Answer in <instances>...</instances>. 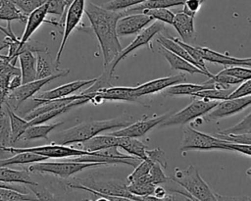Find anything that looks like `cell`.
Listing matches in <instances>:
<instances>
[{"instance_id": "obj_12", "label": "cell", "mask_w": 251, "mask_h": 201, "mask_svg": "<svg viewBox=\"0 0 251 201\" xmlns=\"http://www.w3.org/2000/svg\"><path fill=\"white\" fill-rule=\"evenodd\" d=\"M251 105V95L236 97V98H227L219 103L205 115L206 121H217L219 119L235 115L236 113L242 111Z\"/></svg>"}, {"instance_id": "obj_22", "label": "cell", "mask_w": 251, "mask_h": 201, "mask_svg": "<svg viewBox=\"0 0 251 201\" xmlns=\"http://www.w3.org/2000/svg\"><path fill=\"white\" fill-rule=\"evenodd\" d=\"M198 51L200 52L202 58L208 62L217 63L224 65L225 67L228 66H245V59L244 58H236L231 57L226 54L216 52L207 47H197Z\"/></svg>"}, {"instance_id": "obj_6", "label": "cell", "mask_w": 251, "mask_h": 201, "mask_svg": "<svg viewBox=\"0 0 251 201\" xmlns=\"http://www.w3.org/2000/svg\"><path fill=\"white\" fill-rule=\"evenodd\" d=\"M70 70H62L61 72H58L52 75H49L44 78H37L35 80L22 83L19 87L10 90L5 101V105L10 107L11 109L18 110L19 107L23 102L27 100L28 98L33 97L39 90L48 82L52 81L55 78H58L60 76L67 75L69 74Z\"/></svg>"}, {"instance_id": "obj_9", "label": "cell", "mask_w": 251, "mask_h": 201, "mask_svg": "<svg viewBox=\"0 0 251 201\" xmlns=\"http://www.w3.org/2000/svg\"><path fill=\"white\" fill-rule=\"evenodd\" d=\"M0 152L4 153H20V152H32L47 158H70V157H78L83 155H89L90 152L78 149L75 147H70L67 145H61L52 142L48 145L37 146V147H5L0 149Z\"/></svg>"}, {"instance_id": "obj_11", "label": "cell", "mask_w": 251, "mask_h": 201, "mask_svg": "<svg viewBox=\"0 0 251 201\" xmlns=\"http://www.w3.org/2000/svg\"><path fill=\"white\" fill-rule=\"evenodd\" d=\"M84 8H85V0H74L71 5L68 7L65 13V25H64V32L62 41L60 43L59 50L57 52V56L55 59L56 66L60 64L61 56L63 53V50L65 48V45L67 43V40L73 30L76 27V25L79 24L82 15L84 14Z\"/></svg>"}, {"instance_id": "obj_39", "label": "cell", "mask_w": 251, "mask_h": 201, "mask_svg": "<svg viewBox=\"0 0 251 201\" xmlns=\"http://www.w3.org/2000/svg\"><path fill=\"white\" fill-rule=\"evenodd\" d=\"M154 163H157V162L149 157H147L144 160H141V162L134 167L135 168L134 171L127 176V182L128 183L133 182V181L137 180L138 178L146 176L149 173V171Z\"/></svg>"}, {"instance_id": "obj_44", "label": "cell", "mask_w": 251, "mask_h": 201, "mask_svg": "<svg viewBox=\"0 0 251 201\" xmlns=\"http://www.w3.org/2000/svg\"><path fill=\"white\" fill-rule=\"evenodd\" d=\"M214 135L219 138L227 140L229 142L251 145V131L243 132V133H229V134H222L218 132V133H215Z\"/></svg>"}, {"instance_id": "obj_26", "label": "cell", "mask_w": 251, "mask_h": 201, "mask_svg": "<svg viewBox=\"0 0 251 201\" xmlns=\"http://www.w3.org/2000/svg\"><path fill=\"white\" fill-rule=\"evenodd\" d=\"M118 142H119V136H115L110 133L107 135L97 134L91 137L90 139L84 142H81L80 149L88 152H94V151H99L112 146H118Z\"/></svg>"}, {"instance_id": "obj_4", "label": "cell", "mask_w": 251, "mask_h": 201, "mask_svg": "<svg viewBox=\"0 0 251 201\" xmlns=\"http://www.w3.org/2000/svg\"><path fill=\"white\" fill-rule=\"evenodd\" d=\"M171 180L179 184L184 190L195 200H220L223 197L216 195L206 181L201 177L198 170L193 165H189L186 169H176L174 176Z\"/></svg>"}, {"instance_id": "obj_19", "label": "cell", "mask_w": 251, "mask_h": 201, "mask_svg": "<svg viewBox=\"0 0 251 201\" xmlns=\"http://www.w3.org/2000/svg\"><path fill=\"white\" fill-rule=\"evenodd\" d=\"M216 87H230L227 85H224L221 84L219 82H216L214 79L210 78L205 81L204 83L201 84H194V83H176L174 84L168 88H166V94L167 95H172V96H176V95H192L193 93H196L198 91L204 90V89H211V88H216Z\"/></svg>"}, {"instance_id": "obj_50", "label": "cell", "mask_w": 251, "mask_h": 201, "mask_svg": "<svg viewBox=\"0 0 251 201\" xmlns=\"http://www.w3.org/2000/svg\"><path fill=\"white\" fill-rule=\"evenodd\" d=\"M212 79H214L216 82H219L221 84H224V85H227V86H230V85H233V84H238L240 82H242L240 79L234 77V76H231L229 75H226V74H223V73H218L217 75H213L212 77H210Z\"/></svg>"}, {"instance_id": "obj_47", "label": "cell", "mask_w": 251, "mask_h": 201, "mask_svg": "<svg viewBox=\"0 0 251 201\" xmlns=\"http://www.w3.org/2000/svg\"><path fill=\"white\" fill-rule=\"evenodd\" d=\"M0 73H5L13 76L16 75H21V69L0 55Z\"/></svg>"}, {"instance_id": "obj_29", "label": "cell", "mask_w": 251, "mask_h": 201, "mask_svg": "<svg viewBox=\"0 0 251 201\" xmlns=\"http://www.w3.org/2000/svg\"><path fill=\"white\" fill-rule=\"evenodd\" d=\"M185 0H146L136 6L126 9L123 13L125 15L140 13L144 9H154V8H171L175 6L183 5Z\"/></svg>"}, {"instance_id": "obj_57", "label": "cell", "mask_w": 251, "mask_h": 201, "mask_svg": "<svg viewBox=\"0 0 251 201\" xmlns=\"http://www.w3.org/2000/svg\"><path fill=\"white\" fill-rule=\"evenodd\" d=\"M246 175H248V176H251V167L246 171Z\"/></svg>"}, {"instance_id": "obj_45", "label": "cell", "mask_w": 251, "mask_h": 201, "mask_svg": "<svg viewBox=\"0 0 251 201\" xmlns=\"http://www.w3.org/2000/svg\"><path fill=\"white\" fill-rule=\"evenodd\" d=\"M67 9L68 7L66 0H49L48 14L57 15L64 18Z\"/></svg>"}, {"instance_id": "obj_17", "label": "cell", "mask_w": 251, "mask_h": 201, "mask_svg": "<svg viewBox=\"0 0 251 201\" xmlns=\"http://www.w3.org/2000/svg\"><path fill=\"white\" fill-rule=\"evenodd\" d=\"M186 80V77L184 75L179 74L176 75H171V76H166V77H160L156 78L150 81H147L143 84H140L138 86L133 87V96L137 99L141 96L156 93L158 91H161L163 89H166L174 84L184 82Z\"/></svg>"}, {"instance_id": "obj_1", "label": "cell", "mask_w": 251, "mask_h": 201, "mask_svg": "<svg viewBox=\"0 0 251 201\" xmlns=\"http://www.w3.org/2000/svg\"><path fill=\"white\" fill-rule=\"evenodd\" d=\"M84 13L98 39L103 55V66L105 68L117 58L122 50L117 33V22L124 16V13L105 9L91 2L85 4Z\"/></svg>"}, {"instance_id": "obj_32", "label": "cell", "mask_w": 251, "mask_h": 201, "mask_svg": "<svg viewBox=\"0 0 251 201\" xmlns=\"http://www.w3.org/2000/svg\"><path fill=\"white\" fill-rule=\"evenodd\" d=\"M162 168L163 167L159 163H154L152 165L149 173L146 176L138 178L137 180H135L133 182H149V183H153V184L157 185V184H161V183H165V182L169 181L170 177L165 175Z\"/></svg>"}, {"instance_id": "obj_48", "label": "cell", "mask_w": 251, "mask_h": 201, "mask_svg": "<svg viewBox=\"0 0 251 201\" xmlns=\"http://www.w3.org/2000/svg\"><path fill=\"white\" fill-rule=\"evenodd\" d=\"M205 1L206 0H185L183 3V10L181 12L194 18Z\"/></svg>"}, {"instance_id": "obj_52", "label": "cell", "mask_w": 251, "mask_h": 201, "mask_svg": "<svg viewBox=\"0 0 251 201\" xmlns=\"http://www.w3.org/2000/svg\"><path fill=\"white\" fill-rule=\"evenodd\" d=\"M30 190H32V192L34 193V195L36 196L37 199L39 200H50L53 199V195H51L48 190H46L43 187H40L39 184H34V185H28Z\"/></svg>"}, {"instance_id": "obj_55", "label": "cell", "mask_w": 251, "mask_h": 201, "mask_svg": "<svg viewBox=\"0 0 251 201\" xmlns=\"http://www.w3.org/2000/svg\"><path fill=\"white\" fill-rule=\"evenodd\" d=\"M0 30L5 33V35H9L11 32H12V28H11V25H7V28H4L0 25Z\"/></svg>"}, {"instance_id": "obj_34", "label": "cell", "mask_w": 251, "mask_h": 201, "mask_svg": "<svg viewBox=\"0 0 251 201\" xmlns=\"http://www.w3.org/2000/svg\"><path fill=\"white\" fill-rule=\"evenodd\" d=\"M232 92L230 87L225 88V87H216L211 89H204L201 91H198L196 93H193L191 96L195 98H205L210 100H225L228 97V95Z\"/></svg>"}, {"instance_id": "obj_42", "label": "cell", "mask_w": 251, "mask_h": 201, "mask_svg": "<svg viewBox=\"0 0 251 201\" xmlns=\"http://www.w3.org/2000/svg\"><path fill=\"white\" fill-rule=\"evenodd\" d=\"M221 73L234 76V77L240 79L241 81L251 78V69L243 68L240 66H228V67L225 68L223 71H221Z\"/></svg>"}, {"instance_id": "obj_25", "label": "cell", "mask_w": 251, "mask_h": 201, "mask_svg": "<svg viewBox=\"0 0 251 201\" xmlns=\"http://www.w3.org/2000/svg\"><path fill=\"white\" fill-rule=\"evenodd\" d=\"M118 147L122 148L129 155L137 157L140 160L147 158V146L136 137L119 136Z\"/></svg>"}, {"instance_id": "obj_54", "label": "cell", "mask_w": 251, "mask_h": 201, "mask_svg": "<svg viewBox=\"0 0 251 201\" xmlns=\"http://www.w3.org/2000/svg\"><path fill=\"white\" fill-rule=\"evenodd\" d=\"M0 187H6V188H11V189H14V190H17V191H20V192H23V193H28L26 192V189L23 186H20L19 184H13V183H7V182H3V181H0Z\"/></svg>"}, {"instance_id": "obj_33", "label": "cell", "mask_w": 251, "mask_h": 201, "mask_svg": "<svg viewBox=\"0 0 251 201\" xmlns=\"http://www.w3.org/2000/svg\"><path fill=\"white\" fill-rule=\"evenodd\" d=\"M11 145V125L6 109H0V149Z\"/></svg>"}, {"instance_id": "obj_21", "label": "cell", "mask_w": 251, "mask_h": 201, "mask_svg": "<svg viewBox=\"0 0 251 201\" xmlns=\"http://www.w3.org/2000/svg\"><path fill=\"white\" fill-rule=\"evenodd\" d=\"M172 25L184 41L191 40L194 37L195 28L193 17L180 11L175 14Z\"/></svg>"}, {"instance_id": "obj_28", "label": "cell", "mask_w": 251, "mask_h": 201, "mask_svg": "<svg viewBox=\"0 0 251 201\" xmlns=\"http://www.w3.org/2000/svg\"><path fill=\"white\" fill-rule=\"evenodd\" d=\"M9 118H10V125H11V145L13 146L22 136V134L25 131V129L30 126L29 121L26 119H23L19 117L15 112L6 105L5 107Z\"/></svg>"}, {"instance_id": "obj_37", "label": "cell", "mask_w": 251, "mask_h": 201, "mask_svg": "<svg viewBox=\"0 0 251 201\" xmlns=\"http://www.w3.org/2000/svg\"><path fill=\"white\" fill-rule=\"evenodd\" d=\"M155 184L149 182H131L127 183V189L130 193L138 196L141 200H145L147 196L153 194Z\"/></svg>"}, {"instance_id": "obj_56", "label": "cell", "mask_w": 251, "mask_h": 201, "mask_svg": "<svg viewBox=\"0 0 251 201\" xmlns=\"http://www.w3.org/2000/svg\"><path fill=\"white\" fill-rule=\"evenodd\" d=\"M245 63L247 67H251V57L250 58H245Z\"/></svg>"}, {"instance_id": "obj_5", "label": "cell", "mask_w": 251, "mask_h": 201, "mask_svg": "<svg viewBox=\"0 0 251 201\" xmlns=\"http://www.w3.org/2000/svg\"><path fill=\"white\" fill-rule=\"evenodd\" d=\"M103 163L97 162H77L67 160L66 162H35L32 163L27 171L29 173H48L57 176L61 178H68L71 176L81 172L85 169L102 166Z\"/></svg>"}, {"instance_id": "obj_53", "label": "cell", "mask_w": 251, "mask_h": 201, "mask_svg": "<svg viewBox=\"0 0 251 201\" xmlns=\"http://www.w3.org/2000/svg\"><path fill=\"white\" fill-rule=\"evenodd\" d=\"M23 83V80H22V75H13L11 78H10V82H9V90H13L17 87H19L21 84Z\"/></svg>"}, {"instance_id": "obj_41", "label": "cell", "mask_w": 251, "mask_h": 201, "mask_svg": "<svg viewBox=\"0 0 251 201\" xmlns=\"http://www.w3.org/2000/svg\"><path fill=\"white\" fill-rule=\"evenodd\" d=\"M146 0H111L109 2H106L102 5L105 9L112 10V11H122L126 10L127 8L136 6Z\"/></svg>"}, {"instance_id": "obj_38", "label": "cell", "mask_w": 251, "mask_h": 201, "mask_svg": "<svg viewBox=\"0 0 251 201\" xmlns=\"http://www.w3.org/2000/svg\"><path fill=\"white\" fill-rule=\"evenodd\" d=\"M142 13L150 16L153 20L160 21L162 23H166L172 25L175 14L169 10V8H154V9H144L141 11ZM140 12V13H141Z\"/></svg>"}, {"instance_id": "obj_23", "label": "cell", "mask_w": 251, "mask_h": 201, "mask_svg": "<svg viewBox=\"0 0 251 201\" xmlns=\"http://www.w3.org/2000/svg\"><path fill=\"white\" fill-rule=\"evenodd\" d=\"M0 181L7 183H23L25 185H34L37 182L33 181L27 170H12L7 166H0Z\"/></svg>"}, {"instance_id": "obj_10", "label": "cell", "mask_w": 251, "mask_h": 201, "mask_svg": "<svg viewBox=\"0 0 251 201\" xmlns=\"http://www.w3.org/2000/svg\"><path fill=\"white\" fill-rule=\"evenodd\" d=\"M164 29V25L162 22L160 21H157V22H154L152 25H150L149 26H147L146 28H143L139 33L138 35L135 37V39L129 43V45H127L126 48L122 49L121 52L119 53V55L117 56V58L110 64L108 65L107 67L104 68L105 71H108L111 75H113L115 69H116V66L122 61L124 60L130 52H132L133 50L143 46V45H146L148 44L151 39L156 35L158 34L160 31H162Z\"/></svg>"}, {"instance_id": "obj_43", "label": "cell", "mask_w": 251, "mask_h": 201, "mask_svg": "<svg viewBox=\"0 0 251 201\" xmlns=\"http://www.w3.org/2000/svg\"><path fill=\"white\" fill-rule=\"evenodd\" d=\"M25 16H28L33 10L46 3L48 0H11Z\"/></svg>"}, {"instance_id": "obj_20", "label": "cell", "mask_w": 251, "mask_h": 201, "mask_svg": "<svg viewBox=\"0 0 251 201\" xmlns=\"http://www.w3.org/2000/svg\"><path fill=\"white\" fill-rule=\"evenodd\" d=\"M159 50H160V53L164 56V58L167 60V62L170 64V66L173 70L186 72L191 75L200 74V75H207V74L205 72H203L201 69H199L195 65L191 64L190 62L186 61L185 59L177 56L176 54L171 52L170 50L166 49L165 47H163L160 44H159Z\"/></svg>"}, {"instance_id": "obj_14", "label": "cell", "mask_w": 251, "mask_h": 201, "mask_svg": "<svg viewBox=\"0 0 251 201\" xmlns=\"http://www.w3.org/2000/svg\"><path fill=\"white\" fill-rule=\"evenodd\" d=\"M152 18L144 13L128 14L121 17L117 22V33L119 36H126L140 32L151 22Z\"/></svg>"}, {"instance_id": "obj_36", "label": "cell", "mask_w": 251, "mask_h": 201, "mask_svg": "<svg viewBox=\"0 0 251 201\" xmlns=\"http://www.w3.org/2000/svg\"><path fill=\"white\" fill-rule=\"evenodd\" d=\"M62 70H58L53 68L49 61H47L41 54H37L36 56V78H44L49 75H52Z\"/></svg>"}, {"instance_id": "obj_13", "label": "cell", "mask_w": 251, "mask_h": 201, "mask_svg": "<svg viewBox=\"0 0 251 201\" xmlns=\"http://www.w3.org/2000/svg\"><path fill=\"white\" fill-rule=\"evenodd\" d=\"M133 87L126 86H108L100 88L94 92L83 94L88 99V102L93 104H100L105 100L115 101H134L136 98L133 96ZM82 94V93H81Z\"/></svg>"}, {"instance_id": "obj_2", "label": "cell", "mask_w": 251, "mask_h": 201, "mask_svg": "<svg viewBox=\"0 0 251 201\" xmlns=\"http://www.w3.org/2000/svg\"><path fill=\"white\" fill-rule=\"evenodd\" d=\"M130 124L129 119L122 117L104 121H88L83 122L75 126L62 130L55 134L54 143L61 145H69L74 143L84 142L100 132L113 128H121Z\"/></svg>"}, {"instance_id": "obj_8", "label": "cell", "mask_w": 251, "mask_h": 201, "mask_svg": "<svg viewBox=\"0 0 251 201\" xmlns=\"http://www.w3.org/2000/svg\"><path fill=\"white\" fill-rule=\"evenodd\" d=\"M226 140L219 138L215 135H209L198 131L191 126H186L183 129L182 139L179 150L186 152L189 150H215L225 149Z\"/></svg>"}, {"instance_id": "obj_49", "label": "cell", "mask_w": 251, "mask_h": 201, "mask_svg": "<svg viewBox=\"0 0 251 201\" xmlns=\"http://www.w3.org/2000/svg\"><path fill=\"white\" fill-rule=\"evenodd\" d=\"M247 95H251V78L242 81L239 87H237L235 90H232V92L228 95L227 98H236Z\"/></svg>"}, {"instance_id": "obj_40", "label": "cell", "mask_w": 251, "mask_h": 201, "mask_svg": "<svg viewBox=\"0 0 251 201\" xmlns=\"http://www.w3.org/2000/svg\"><path fill=\"white\" fill-rule=\"evenodd\" d=\"M251 131V113L248 114L243 120H241L238 124L220 130L219 133L222 134H229V133H243Z\"/></svg>"}, {"instance_id": "obj_58", "label": "cell", "mask_w": 251, "mask_h": 201, "mask_svg": "<svg viewBox=\"0 0 251 201\" xmlns=\"http://www.w3.org/2000/svg\"><path fill=\"white\" fill-rule=\"evenodd\" d=\"M73 1H74V0H66V3H67V7H69Z\"/></svg>"}, {"instance_id": "obj_31", "label": "cell", "mask_w": 251, "mask_h": 201, "mask_svg": "<svg viewBox=\"0 0 251 201\" xmlns=\"http://www.w3.org/2000/svg\"><path fill=\"white\" fill-rule=\"evenodd\" d=\"M48 158L32 153V152H20L16 153L13 157L7 159H0V166H11V165H24L35 162L46 161Z\"/></svg>"}, {"instance_id": "obj_3", "label": "cell", "mask_w": 251, "mask_h": 201, "mask_svg": "<svg viewBox=\"0 0 251 201\" xmlns=\"http://www.w3.org/2000/svg\"><path fill=\"white\" fill-rule=\"evenodd\" d=\"M67 185L71 188L88 191L96 196V200H141L128 191L126 182L119 179L94 180L87 178Z\"/></svg>"}, {"instance_id": "obj_30", "label": "cell", "mask_w": 251, "mask_h": 201, "mask_svg": "<svg viewBox=\"0 0 251 201\" xmlns=\"http://www.w3.org/2000/svg\"><path fill=\"white\" fill-rule=\"evenodd\" d=\"M27 19L25 16L11 0H1L0 2V20L7 21L11 24L12 21H19L25 23Z\"/></svg>"}, {"instance_id": "obj_27", "label": "cell", "mask_w": 251, "mask_h": 201, "mask_svg": "<svg viewBox=\"0 0 251 201\" xmlns=\"http://www.w3.org/2000/svg\"><path fill=\"white\" fill-rule=\"evenodd\" d=\"M64 122L60 123H55V124H49V125H43V124H38V125H31L29 126L25 131L22 134L20 137L21 140L23 141H28L32 139H37V138H44L48 139V134L58 126H62ZM19 139V140H20Z\"/></svg>"}, {"instance_id": "obj_35", "label": "cell", "mask_w": 251, "mask_h": 201, "mask_svg": "<svg viewBox=\"0 0 251 201\" xmlns=\"http://www.w3.org/2000/svg\"><path fill=\"white\" fill-rule=\"evenodd\" d=\"M0 200L1 201H29L37 200L35 195L29 193H23L11 188L0 187Z\"/></svg>"}, {"instance_id": "obj_15", "label": "cell", "mask_w": 251, "mask_h": 201, "mask_svg": "<svg viewBox=\"0 0 251 201\" xmlns=\"http://www.w3.org/2000/svg\"><path fill=\"white\" fill-rule=\"evenodd\" d=\"M95 80H96V78L83 79V80H75V81H73V82H70L67 84H63L56 88L50 89L48 91H43V92H39L38 94H35L33 96L32 100L35 103V105H39L48 100L66 97V96L71 95L73 92L79 90L80 88H82L84 86L91 85Z\"/></svg>"}, {"instance_id": "obj_46", "label": "cell", "mask_w": 251, "mask_h": 201, "mask_svg": "<svg viewBox=\"0 0 251 201\" xmlns=\"http://www.w3.org/2000/svg\"><path fill=\"white\" fill-rule=\"evenodd\" d=\"M12 75L5 74V73H0V109L3 108V104H5L6 97L9 93V82L10 78Z\"/></svg>"}, {"instance_id": "obj_7", "label": "cell", "mask_w": 251, "mask_h": 201, "mask_svg": "<svg viewBox=\"0 0 251 201\" xmlns=\"http://www.w3.org/2000/svg\"><path fill=\"white\" fill-rule=\"evenodd\" d=\"M219 100H210L205 98H199L194 100L188 106L183 108L182 110L168 116L159 126L160 127L172 126H178L184 125L189 123L196 118L205 116L208 112H210L217 104Z\"/></svg>"}, {"instance_id": "obj_18", "label": "cell", "mask_w": 251, "mask_h": 201, "mask_svg": "<svg viewBox=\"0 0 251 201\" xmlns=\"http://www.w3.org/2000/svg\"><path fill=\"white\" fill-rule=\"evenodd\" d=\"M48 5H49V0L44 3L43 5L39 6L35 10H33L28 16L25 21V27L23 32V35L20 38V45L18 48V57H19V51L21 47L24 45L25 42H26L32 33L42 25V23L46 22L45 18L48 15Z\"/></svg>"}, {"instance_id": "obj_51", "label": "cell", "mask_w": 251, "mask_h": 201, "mask_svg": "<svg viewBox=\"0 0 251 201\" xmlns=\"http://www.w3.org/2000/svg\"><path fill=\"white\" fill-rule=\"evenodd\" d=\"M225 150L235 151V152L242 153L244 155L251 156V145H249V144L234 143V142H229L226 140V142L225 143Z\"/></svg>"}, {"instance_id": "obj_24", "label": "cell", "mask_w": 251, "mask_h": 201, "mask_svg": "<svg viewBox=\"0 0 251 201\" xmlns=\"http://www.w3.org/2000/svg\"><path fill=\"white\" fill-rule=\"evenodd\" d=\"M21 65V75L23 83H26L36 78V57L31 51H25L18 57Z\"/></svg>"}, {"instance_id": "obj_16", "label": "cell", "mask_w": 251, "mask_h": 201, "mask_svg": "<svg viewBox=\"0 0 251 201\" xmlns=\"http://www.w3.org/2000/svg\"><path fill=\"white\" fill-rule=\"evenodd\" d=\"M169 114H164L162 116H157L151 119L137 121L135 123H130L129 125L119 128L118 130L110 132V134L115 136H127V137H141L145 135L153 127L160 125Z\"/></svg>"}]
</instances>
